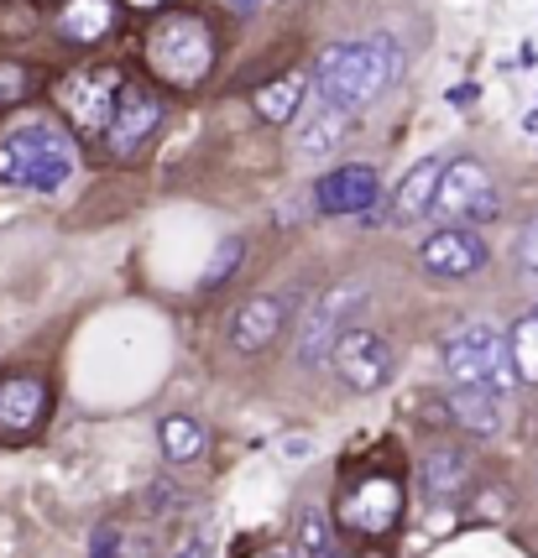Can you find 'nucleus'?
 I'll list each match as a JSON object with an SVG mask.
<instances>
[{"label":"nucleus","instance_id":"nucleus-3","mask_svg":"<svg viewBox=\"0 0 538 558\" xmlns=\"http://www.w3.org/2000/svg\"><path fill=\"white\" fill-rule=\"evenodd\" d=\"M444 371H450L455 387L497 391V397H507L517 387V365H513V350H507V335L491 329V324H461L444 340Z\"/></svg>","mask_w":538,"mask_h":558},{"label":"nucleus","instance_id":"nucleus-23","mask_svg":"<svg viewBox=\"0 0 538 558\" xmlns=\"http://www.w3.org/2000/svg\"><path fill=\"white\" fill-rule=\"evenodd\" d=\"M298 537H303V558H350V554L340 548L335 527L324 522V511H303V522H298Z\"/></svg>","mask_w":538,"mask_h":558},{"label":"nucleus","instance_id":"nucleus-4","mask_svg":"<svg viewBox=\"0 0 538 558\" xmlns=\"http://www.w3.org/2000/svg\"><path fill=\"white\" fill-rule=\"evenodd\" d=\"M367 303V282H340L324 298H314V308L303 314V329H298V365H319L335 355V344L356 329L350 318L361 314Z\"/></svg>","mask_w":538,"mask_h":558},{"label":"nucleus","instance_id":"nucleus-31","mask_svg":"<svg viewBox=\"0 0 538 558\" xmlns=\"http://www.w3.org/2000/svg\"><path fill=\"white\" fill-rule=\"evenodd\" d=\"M230 5H241V11H251V5H256V0H230Z\"/></svg>","mask_w":538,"mask_h":558},{"label":"nucleus","instance_id":"nucleus-25","mask_svg":"<svg viewBox=\"0 0 538 558\" xmlns=\"http://www.w3.org/2000/svg\"><path fill=\"white\" fill-rule=\"evenodd\" d=\"M26 95V69L22 63H0V105H16Z\"/></svg>","mask_w":538,"mask_h":558},{"label":"nucleus","instance_id":"nucleus-20","mask_svg":"<svg viewBox=\"0 0 538 558\" xmlns=\"http://www.w3.org/2000/svg\"><path fill=\"white\" fill-rule=\"evenodd\" d=\"M157 438H163V454L172 464H194L204 454V423L189 413H168L157 423Z\"/></svg>","mask_w":538,"mask_h":558},{"label":"nucleus","instance_id":"nucleus-10","mask_svg":"<svg viewBox=\"0 0 538 558\" xmlns=\"http://www.w3.org/2000/svg\"><path fill=\"white\" fill-rule=\"evenodd\" d=\"M397 507H403V490L387 475H367V481L340 490L345 527H361V533H387L392 522H397Z\"/></svg>","mask_w":538,"mask_h":558},{"label":"nucleus","instance_id":"nucleus-12","mask_svg":"<svg viewBox=\"0 0 538 558\" xmlns=\"http://www.w3.org/2000/svg\"><path fill=\"white\" fill-rule=\"evenodd\" d=\"M157 121H163V99L152 95V89H142V84H125L121 105H116V121H110V131H105V142H110L116 157H131V151L157 131Z\"/></svg>","mask_w":538,"mask_h":558},{"label":"nucleus","instance_id":"nucleus-16","mask_svg":"<svg viewBox=\"0 0 538 558\" xmlns=\"http://www.w3.org/2000/svg\"><path fill=\"white\" fill-rule=\"evenodd\" d=\"M110 22H116V5H110V0H63L58 16H52V32H58L63 43L89 48V43H99V37L110 32Z\"/></svg>","mask_w":538,"mask_h":558},{"label":"nucleus","instance_id":"nucleus-29","mask_svg":"<svg viewBox=\"0 0 538 558\" xmlns=\"http://www.w3.org/2000/svg\"><path fill=\"white\" fill-rule=\"evenodd\" d=\"M178 558H210V548H204V543H189V548H183Z\"/></svg>","mask_w":538,"mask_h":558},{"label":"nucleus","instance_id":"nucleus-14","mask_svg":"<svg viewBox=\"0 0 538 558\" xmlns=\"http://www.w3.org/2000/svg\"><path fill=\"white\" fill-rule=\"evenodd\" d=\"M283 324H288V303L283 298H272V292L246 298L241 308H236V318H230V344L246 350V355H256V350H267L283 335Z\"/></svg>","mask_w":538,"mask_h":558},{"label":"nucleus","instance_id":"nucleus-8","mask_svg":"<svg viewBox=\"0 0 538 558\" xmlns=\"http://www.w3.org/2000/svg\"><path fill=\"white\" fill-rule=\"evenodd\" d=\"M121 73L116 69H95V73H79V78H69L63 84V110L74 116L79 131H110V121H116V105H121Z\"/></svg>","mask_w":538,"mask_h":558},{"label":"nucleus","instance_id":"nucleus-5","mask_svg":"<svg viewBox=\"0 0 538 558\" xmlns=\"http://www.w3.org/2000/svg\"><path fill=\"white\" fill-rule=\"evenodd\" d=\"M152 63L172 84H199L215 63V37L199 16H172L152 32Z\"/></svg>","mask_w":538,"mask_h":558},{"label":"nucleus","instance_id":"nucleus-24","mask_svg":"<svg viewBox=\"0 0 538 558\" xmlns=\"http://www.w3.org/2000/svg\"><path fill=\"white\" fill-rule=\"evenodd\" d=\"M241 251H246L241 241H225L220 251H215V262H210V271H204V288H215V282H225L230 271L241 267Z\"/></svg>","mask_w":538,"mask_h":558},{"label":"nucleus","instance_id":"nucleus-30","mask_svg":"<svg viewBox=\"0 0 538 558\" xmlns=\"http://www.w3.org/2000/svg\"><path fill=\"white\" fill-rule=\"evenodd\" d=\"M131 5H142V11H157V5H168V0H131Z\"/></svg>","mask_w":538,"mask_h":558},{"label":"nucleus","instance_id":"nucleus-22","mask_svg":"<svg viewBox=\"0 0 538 558\" xmlns=\"http://www.w3.org/2000/svg\"><path fill=\"white\" fill-rule=\"evenodd\" d=\"M507 350H513L517 381H534L538 387V314H523L507 335Z\"/></svg>","mask_w":538,"mask_h":558},{"label":"nucleus","instance_id":"nucleus-15","mask_svg":"<svg viewBox=\"0 0 538 558\" xmlns=\"http://www.w3.org/2000/svg\"><path fill=\"white\" fill-rule=\"evenodd\" d=\"M48 413V387L37 381V376H11V381H0V438L5 434H32L37 423Z\"/></svg>","mask_w":538,"mask_h":558},{"label":"nucleus","instance_id":"nucleus-7","mask_svg":"<svg viewBox=\"0 0 538 558\" xmlns=\"http://www.w3.org/2000/svg\"><path fill=\"white\" fill-rule=\"evenodd\" d=\"M335 376H340L350 391H382L392 376V344L376 335V329H350L340 344H335Z\"/></svg>","mask_w":538,"mask_h":558},{"label":"nucleus","instance_id":"nucleus-13","mask_svg":"<svg viewBox=\"0 0 538 558\" xmlns=\"http://www.w3.org/2000/svg\"><path fill=\"white\" fill-rule=\"evenodd\" d=\"M382 194V183H376V168L371 162H350V168H335L319 178V209L324 215H367L371 204Z\"/></svg>","mask_w":538,"mask_h":558},{"label":"nucleus","instance_id":"nucleus-9","mask_svg":"<svg viewBox=\"0 0 538 558\" xmlns=\"http://www.w3.org/2000/svg\"><path fill=\"white\" fill-rule=\"evenodd\" d=\"M418 262H423V271H434V277H470V271H481L491 262V251L470 225H444V230H434L423 241Z\"/></svg>","mask_w":538,"mask_h":558},{"label":"nucleus","instance_id":"nucleus-28","mask_svg":"<svg viewBox=\"0 0 538 558\" xmlns=\"http://www.w3.org/2000/svg\"><path fill=\"white\" fill-rule=\"evenodd\" d=\"M470 99H476V84H455L450 89V105H470Z\"/></svg>","mask_w":538,"mask_h":558},{"label":"nucleus","instance_id":"nucleus-17","mask_svg":"<svg viewBox=\"0 0 538 558\" xmlns=\"http://www.w3.org/2000/svg\"><path fill=\"white\" fill-rule=\"evenodd\" d=\"M444 408H450V417L461 423L465 434H476V438H491L497 428H502V397H497V391L450 387V397H444Z\"/></svg>","mask_w":538,"mask_h":558},{"label":"nucleus","instance_id":"nucleus-18","mask_svg":"<svg viewBox=\"0 0 538 558\" xmlns=\"http://www.w3.org/2000/svg\"><path fill=\"white\" fill-rule=\"evenodd\" d=\"M345 131H350V110L330 105V99H319L314 110L303 116V131H298V151H303V157H324V151H335V146L345 142Z\"/></svg>","mask_w":538,"mask_h":558},{"label":"nucleus","instance_id":"nucleus-6","mask_svg":"<svg viewBox=\"0 0 538 558\" xmlns=\"http://www.w3.org/2000/svg\"><path fill=\"white\" fill-rule=\"evenodd\" d=\"M497 215H502V194H497L491 172L481 162H470V157H455L444 168L434 219H450V225H491Z\"/></svg>","mask_w":538,"mask_h":558},{"label":"nucleus","instance_id":"nucleus-1","mask_svg":"<svg viewBox=\"0 0 538 558\" xmlns=\"http://www.w3.org/2000/svg\"><path fill=\"white\" fill-rule=\"evenodd\" d=\"M403 73V52L392 37H367V43H335L314 58V89L319 99L340 105V110H361L371 99L392 89Z\"/></svg>","mask_w":538,"mask_h":558},{"label":"nucleus","instance_id":"nucleus-27","mask_svg":"<svg viewBox=\"0 0 538 558\" xmlns=\"http://www.w3.org/2000/svg\"><path fill=\"white\" fill-rule=\"evenodd\" d=\"M116 543H121V533H116V527H99V533H95V548H89V558H116Z\"/></svg>","mask_w":538,"mask_h":558},{"label":"nucleus","instance_id":"nucleus-21","mask_svg":"<svg viewBox=\"0 0 538 558\" xmlns=\"http://www.w3.org/2000/svg\"><path fill=\"white\" fill-rule=\"evenodd\" d=\"M303 89H309V84H303L298 73H288V78H272L267 89H256V116H262V121H272V125H288V121H294V110L303 105Z\"/></svg>","mask_w":538,"mask_h":558},{"label":"nucleus","instance_id":"nucleus-19","mask_svg":"<svg viewBox=\"0 0 538 558\" xmlns=\"http://www.w3.org/2000/svg\"><path fill=\"white\" fill-rule=\"evenodd\" d=\"M418 481H423V490H429L434 501H455V496L470 486V454H465V449H434V454L423 460V470H418Z\"/></svg>","mask_w":538,"mask_h":558},{"label":"nucleus","instance_id":"nucleus-2","mask_svg":"<svg viewBox=\"0 0 538 558\" xmlns=\"http://www.w3.org/2000/svg\"><path fill=\"white\" fill-rule=\"evenodd\" d=\"M74 172V146L58 125H16L11 136H0V183L32 189V194H58Z\"/></svg>","mask_w":538,"mask_h":558},{"label":"nucleus","instance_id":"nucleus-11","mask_svg":"<svg viewBox=\"0 0 538 558\" xmlns=\"http://www.w3.org/2000/svg\"><path fill=\"white\" fill-rule=\"evenodd\" d=\"M444 168H450L444 157H423V162H414V168L403 172V183H397L387 198V225H418V219L434 215Z\"/></svg>","mask_w":538,"mask_h":558},{"label":"nucleus","instance_id":"nucleus-26","mask_svg":"<svg viewBox=\"0 0 538 558\" xmlns=\"http://www.w3.org/2000/svg\"><path fill=\"white\" fill-rule=\"evenodd\" d=\"M517 262H523V271H534V277H538V219L523 230V235H517Z\"/></svg>","mask_w":538,"mask_h":558}]
</instances>
